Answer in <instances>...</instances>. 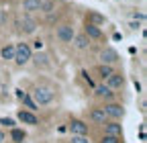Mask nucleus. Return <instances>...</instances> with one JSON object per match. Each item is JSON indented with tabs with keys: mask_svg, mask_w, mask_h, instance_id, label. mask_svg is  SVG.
<instances>
[{
	"mask_svg": "<svg viewBox=\"0 0 147 143\" xmlns=\"http://www.w3.org/2000/svg\"><path fill=\"white\" fill-rule=\"evenodd\" d=\"M31 98L35 100L37 106H47V104H51L55 100V92L51 88H47V86H37L31 92Z\"/></svg>",
	"mask_w": 147,
	"mask_h": 143,
	"instance_id": "f257e3e1",
	"label": "nucleus"
},
{
	"mask_svg": "<svg viewBox=\"0 0 147 143\" xmlns=\"http://www.w3.org/2000/svg\"><path fill=\"white\" fill-rule=\"evenodd\" d=\"M31 55H33V49L29 47V43H18L14 45V57L12 61L16 65H27L31 61Z\"/></svg>",
	"mask_w": 147,
	"mask_h": 143,
	"instance_id": "f03ea898",
	"label": "nucleus"
},
{
	"mask_svg": "<svg viewBox=\"0 0 147 143\" xmlns=\"http://www.w3.org/2000/svg\"><path fill=\"white\" fill-rule=\"evenodd\" d=\"M35 29H37V21L33 19V14L25 12L21 19H18V31L25 33V35H31V33H35Z\"/></svg>",
	"mask_w": 147,
	"mask_h": 143,
	"instance_id": "7ed1b4c3",
	"label": "nucleus"
},
{
	"mask_svg": "<svg viewBox=\"0 0 147 143\" xmlns=\"http://www.w3.org/2000/svg\"><path fill=\"white\" fill-rule=\"evenodd\" d=\"M102 109H104L106 117L113 119V121H121L125 117V109H123V104H119V102H108V104L102 106Z\"/></svg>",
	"mask_w": 147,
	"mask_h": 143,
	"instance_id": "20e7f679",
	"label": "nucleus"
},
{
	"mask_svg": "<svg viewBox=\"0 0 147 143\" xmlns=\"http://www.w3.org/2000/svg\"><path fill=\"white\" fill-rule=\"evenodd\" d=\"M55 35H57V39H59L61 43H71V39H74V35H76V31H74V27H71L69 23H63V25L57 27Z\"/></svg>",
	"mask_w": 147,
	"mask_h": 143,
	"instance_id": "39448f33",
	"label": "nucleus"
},
{
	"mask_svg": "<svg viewBox=\"0 0 147 143\" xmlns=\"http://www.w3.org/2000/svg\"><path fill=\"white\" fill-rule=\"evenodd\" d=\"M106 86L110 88V90H121V88L125 86V76L121 74V72H113V74L106 78Z\"/></svg>",
	"mask_w": 147,
	"mask_h": 143,
	"instance_id": "423d86ee",
	"label": "nucleus"
},
{
	"mask_svg": "<svg viewBox=\"0 0 147 143\" xmlns=\"http://www.w3.org/2000/svg\"><path fill=\"white\" fill-rule=\"evenodd\" d=\"M104 135H113V137H121L123 139V125L119 121H106L104 123Z\"/></svg>",
	"mask_w": 147,
	"mask_h": 143,
	"instance_id": "0eeeda50",
	"label": "nucleus"
},
{
	"mask_svg": "<svg viewBox=\"0 0 147 143\" xmlns=\"http://www.w3.org/2000/svg\"><path fill=\"white\" fill-rule=\"evenodd\" d=\"M67 129H69L71 135H88V125L84 121H80V119H71Z\"/></svg>",
	"mask_w": 147,
	"mask_h": 143,
	"instance_id": "6e6552de",
	"label": "nucleus"
},
{
	"mask_svg": "<svg viewBox=\"0 0 147 143\" xmlns=\"http://www.w3.org/2000/svg\"><path fill=\"white\" fill-rule=\"evenodd\" d=\"M100 61L102 63H108V65H115L119 61V53L113 49V47H104L100 51Z\"/></svg>",
	"mask_w": 147,
	"mask_h": 143,
	"instance_id": "1a4fd4ad",
	"label": "nucleus"
},
{
	"mask_svg": "<svg viewBox=\"0 0 147 143\" xmlns=\"http://www.w3.org/2000/svg\"><path fill=\"white\" fill-rule=\"evenodd\" d=\"M90 121L96 123V125H104L108 121V117H106L102 106H92V109H90Z\"/></svg>",
	"mask_w": 147,
	"mask_h": 143,
	"instance_id": "9d476101",
	"label": "nucleus"
},
{
	"mask_svg": "<svg viewBox=\"0 0 147 143\" xmlns=\"http://www.w3.org/2000/svg\"><path fill=\"white\" fill-rule=\"evenodd\" d=\"M16 119L21 123H25V125H33V127H35V125H39V117L33 115V111H18Z\"/></svg>",
	"mask_w": 147,
	"mask_h": 143,
	"instance_id": "9b49d317",
	"label": "nucleus"
},
{
	"mask_svg": "<svg viewBox=\"0 0 147 143\" xmlns=\"http://www.w3.org/2000/svg\"><path fill=\"white\" fill-rule=\"evenodd\" d=\"M84 33H86V37L92 41H100V39H104V33H102V29L100 27H96V25H88L86 23V27H84Z\"/></svg>",
	"mask_w": 147,
	"mask_h": 143,
	"instance_id": "f8f14e48",
	"label": "nucleus"
},
{
	"mask_svg": "<svg viewBox=\"0 0 147 143\" xmlns=\"http://www.w3.org/2000/svg\"><path fill=\"white\" fill-rule=\"evenodd\" d=\"M31 59H33V63H35L37 67H41V69H47V67L51 65L49 57L45 55V53H41V51H37L35 55H31Z\"/></svg>",
	"mask_w": 147,
	"mask_h": 143,
	"instance_id": "ddd939ff",
	"label": "nucleus"
},
{
	"mask_svg": "<svg viewBox=\"0 0 147 143\" xmlns=\"http://www.w3.org/2000/svg\"><path fill=\"white\" fill-rule=\"evenodd\" d=\"M71 43H74V47H76V49H80V51H84V49H88V47H90V39L86 37V33H80V35H74V39H71Z\"/></svg>",
	"mask_w": 147,
	"mask_h": 143,
	"instance_id": "4468645a",
	"label": "nucleus"
},
{
	"mask_svg": "<svg viewBox=\"0 0 147 143\" xmlns=\"http://www.w3.org/2000/svg\"><path fill=\"white\" fill-rule=\"evenodd\" d=\"M86 23H88V25H96V27H100V25L106 23V19H104V14H100V12H96V10H90V12L86 14Z\"/></svg>",
	"mask_w": 147,
	"mask_h": 143,
	"instance_id": "2eb2a0df",
	"label": "nucleus"
},
{
	"mask_svg": "<svg viewBox=\"0 0 147 143\" xmlns=\"http://www.w3.org/2000/svg\"><path fill=\"white\" fill-rule=\"evenodd\" d=\"M94 92L98 98H104V100H110L115 96V90H110V88L106 84H100V86H94Z\"/></svg>",
	"mask_w": 147,
	"mask_h": 143,
	"instance_id": "dca6fc26",
	"label": "nucleus"
},
{
	"mask_svg": "<svg viewBox=\"0 0 147 143\" xmlns=\"http://www.w3.org/2000/svg\"><path fill=\"white\" fill-rule=\"evenodd\" d=\"M39 8H41V0H23V10L27 14L39 12Z\"/></svg>",
	"mask_w": 147,
	"mask_h": 143,
	"instance_id": "f3484780",
	"label": "nucleus"
},
{
	"mask_svg": "<svg viewBox=\"0 0 147 143\" xmlns=\"http://www.w3.org/2000/svg\"><path fill=\"white\" fill-rule=\"evenodd\" d=\"M113 72H115V67H113V65H108V63H100V65L96 67V74H98L102 80H106L110 74H113Z\"/></svg>",
	"mask_w": 147,
	"mask_h": 143,
	"instance_id": "a211bd4d",
	"label": "nucleus"
},
{
	"mask_svg": "<svg viewBox=\"0 0 147 143\" xmlns=\"http://www.w3.org/2000/svg\"><path fill=\"white\" fill-rule=\"evenodd\" d=\"M39 12H43V14L55 12V0H41V8H39Z\"/></svg>",
	"mask_w": 147,
	"mask_h": 143,
	"instance_id": "6ab92c4d",
	"label": "nucleus"
},
{
	"mask_svg": "<svg viewBox=\"0 0 147 143\" xmlns=\"http://www.w3.org/2000/svg\"><path fill=\"white\" fill-rule=\"evenodd\" d=\"M0 55H2V59L10 61L14 57V45H4L2 49H0Z\"/></svg>",
	"mask_w": 147,
	"mask_h": 143,
	"instance_id": "aec40b11",
	"label": "nucleus"
},
{
	"mask_svg": "<svg viewBox=\"0 0 147 143\" xmlns=\"http://www.w3.org/2000/svg\"><path fill=\"white\" fill-rule=\"evenodd\" d=\"M21 100H23V106H25L27 111H37V109H39V106L35 104V100L31 98V94H25V96H23Z\"/></svg>",
	"mask_w": 147,
	"mask_h": 143,
	"instance_id": "412c9836",
	"label": "nucleus"
},
{
	"mask_svg": "<svg viewBox=\"0 0 147 143\" xmlns=\"http://www.w3.org/2000/svg\"><path fill=\"white\" fill-rule=\"evenodd\" d=\"M10 137H12V141H14V143H23V141H25V131H21V129H14V127H12Z\"/></svg>",
	"mask_w": 147,
	"mask_h": 143,
	"instance_id": "4be33fe9",
	"label": "nucleus"
},
{
	"mask_svg": "<svg viewBox=\"0 0 147 143\" xmlns=\"http://www.w3.org/2000/svg\"><path fill=\"white\" fill-rule=\"evenodd\" d=\"M100 143H123V139L121 137H113V135H104L100 139Z\"/></svg>",
	"mask_w": 147,
	"mask_h": 143,
	"instance_id": "5701e85b",
	"label": "nucleus"
},
{
	"mask_svg": "<svg viewBox=\"0 0 147 143\" xmlns=\"http://www.w3.org/2000/svg\"><path fill=\"white\" fill-rule=\"evenodd\" d=\"M71 143H90L88 135H71Z\"/></svg>",
	"mask_w": 147,
	"mask_h": 143,
	"instance_id": "b1692460",
	"label": "nucleus"
},
{
	"mask_svg": "<svg viewBox=\"0 0 147 143\" xmlns=\"http://www.w3.org/2000/svg\"><path fill=\"white\" fill-rule=\"evenodd\" d=\"M0 123L6 125V127H14V121H12V119H0Z\"/></svg>",
	"mask_w": 147,
	"mask_h": 143,
	"instance_id": "393cba45",
	"label": "nucleus"
},
{
	"mask_svg": "<svg viewBox=\"0 0 147 143\" xmlns=\"http://www.w3.org/2000/svg\"><path fill=\"white\" fill-rule=\"evenodd\" d=\"M33 43H35V49H37V51H41V49H43V41H41V39H35Z\"/></svg>",
	"mask_w": 147,
	"mask_h": 143,
	"instance_id": "a878e982",
	"label": "nucleus"
},
{
	"mask_svg": "<svg viewBox=\"0 0 147 143\" xmlns=\"http://www.w3.org/2000/svg\"><path fill=\"white\" fill-rule=\"evenodd\" d=\"M139 27H141V23H135V21L131 23V29H139Z\"/></svg>",
	"mask_w": 147,
	"mask_h": 143,
	"instance_id": "bb28decb",
	"label": "nucleus"
},
{
	"mask_svg": "<svg viewBox=\"0 0 147 143\" xmlns=\"http://www.w3.org/2000/svg\"><path fill=\"white\" fill-rule=\"evenodd\" d=\"M4 139H6V135H4L2 131H0V143H4Z\"/></svg>",
	"mask_w": 147,
	"mask_h": 143,
	"instance_id": "cd10ccee",
	"label": "nucleus"
}]
</instances>
